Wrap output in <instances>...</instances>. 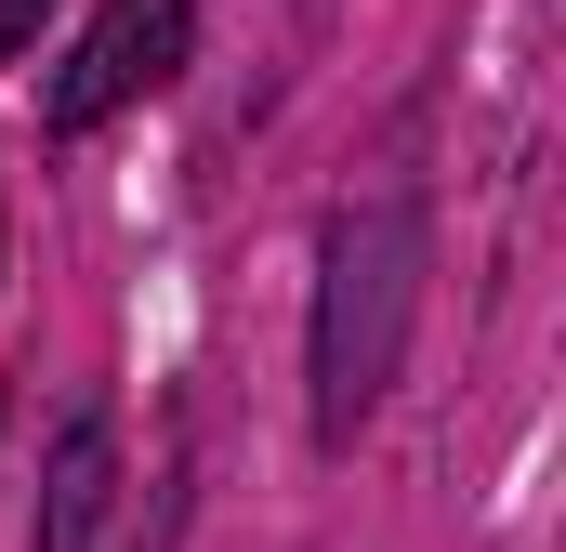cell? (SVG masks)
Here are the masks:
<instances>
[{
  "label": "cell",
  "instance_id": "cell-2",
  "mask_svg": "<svg viewBox=\"0 0 566 552\" xmlns=\"http://www.w3.org/2000/svg\"><path fill=\"white\" fill-rule=\"evenodd\" d=\"M185 66V0H106L93 13V40L66 53V79H53V132H93V119H119L133 93H158Z\"/></svg>",
  "mask_w": 566,
  "mask_h": 552
},
{
  "label": "cell",
  "instance_id": "cell-4",
  "mask_svg": "<svg viewBox=\"0 0 566 552\" xmlns=\"http://www.w3.org/2000/svg\"><path fill=\"white\" fill-rule=\"evenodd\" d=\"M27 40H40V0H0V66H13Z\"/></svg>",
  "mask_w": 566,
  "mask_h": 552
},
{
  "label": "cell",
  "instance_id": "cell-3",
  "mask_svg": "<svg viewBox=\"0 0 566 552\" xmlns=\"http://www.w3.org/2000/svg\"><path fill=\"white\" fill-rule=\"evenodd\" d=\"M106 474H119V447H106V421L80 408L66 434H53V487H40V540H27V552H93V527H106Z\"/></svg>",
  "mask_w": 566,
  "mask_h": 552
},
{
  "label": "cell",
  "instance_id": "cell-1",
  "mask_svg": "<svg viewBox=\"0 0 566 552\" xmlns=\"http://www.w3.org/2000/svg\"><path fill=\"white\" fill-rule=\"evenodd\" d=\"M422 316V198H356L316 251V434L356 447Z\"/></svg>",
  "mask_w": 566,
  "mask_h": 552
}]
</instances>
